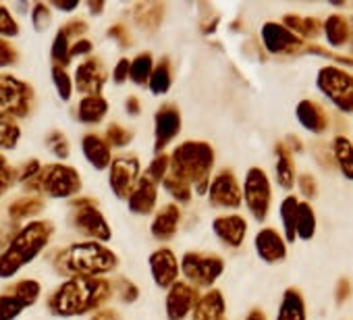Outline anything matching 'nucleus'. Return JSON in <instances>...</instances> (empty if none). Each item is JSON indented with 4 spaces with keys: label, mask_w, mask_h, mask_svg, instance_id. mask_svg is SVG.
I'll return each instance as SVG.
<instances>
[{
    "label": "nucleus",
    "mask_w": 353,
    "mask_h": 320,
    "mask_svg": "<svg viewBox=\"0 0 353 320\" xmlns=\"http://www.w3.org/2000/svg\"><path fill=\"white\" fill-rule=\"evenodd\" d=\"M318 90L343 112H353V75L336 67H322L316 77Z\"/></svg>",
    "instance_id": "1"
},
{
    "label": "nucleus",
    "mask_w": 353,
    "mask_h": 320,
    "mask_svg": "<svg viewBox=\"0 0 353 320\" xmlns=\"http://www.w3.org/2000/svg\"><path fill=\"white\" fill-rule=\"evenodd\" d=\"M245 202L258 221H264L270 208V183L264 171L252 169L245 177Z\"/></svg>",
    "instance_id": "2"
},
{
    "label": "nucleus",
    "mask_w": 353,
    "mask_h": 320,
    "mask_svg": "<svg viewBox=\"0 0 353 320\" xmlns=\"http://www.w3.org/2000/svg\"><path fill=\"white\" fill-rule=\"evenodd\" d=\"M262 38H264L268 52L272 54H291V52L301 50L303 46L301 38H297L285 26H279V23H266L262 30Z\"/></svg>",
    "instance_id": "3"
},
{
    "label": "nucleus",
    "mask_w": 353,
    "mask_h": 320,
    "mask_svg": "<svg viewBox=\"0 0 353 320\" xmlns=\"http://www.w3.org/2000/svg\"><path fill=\"white\" fill-rule=\"evenodd\" d=\"M256 250L264 262H281L287 256V243L274 229H262L256 235Z\"/></svg>",
    "instance_id": "4"
},
{
    "label": "nucleus",
    "mask_w": 353,
    "mask_h": 320,
    "mask_svg": "<svg viewBox=\"0 0 353 320\" xmlns=\"http://www.w3.org/2000/svg\"><path fill=\"white\" fill-rule=\"evenodd\" d=\"M297 121L301 123L303 129L312 131V133H324L328 129V114L326 110L312 100H301L297 104Z\"/></svg>",
    "instance_id": "5"
},
{
    "label": "nucleus",
    "mask_w": 353,
    "mask_h": 320,
    "mask_svg": "<svg viewBox=\"0 0 353 320\" xmlns=\"http://www.w3.org/2000/svg\"><path fill=\"white\" fill-rule=\"evenodd\" d=\"M322 32L326 36V42L332 48H343L351 38V23L343 15L334 13V15H328V19L322 23Z\"/></svg>",
    "instance_id": "6"
},
{
    "label": "nucleus",
    "mask_w": 353,
    "mask_h": 320,
    "mask_svg": "<svg viewBox=\"0 0 353 320\" xmlns=\"http://www.w3.org/2000/svg\"><path fill=\"white\" fill-rule=\"evenodd\" d=\"M212 198L221 206H231V208L239 206L241 196H239V188H237V181L233 179V175L225 173L216 179V183L212 186Z\"/></svg>",
    "instance_id": "7"
},
{
    "label": "nucleus",
    "mask_w": 353,
    "mask_h": 320,
    "mask_svg": "<svg viewBox=\"0 0 353 320\" xmlns=\"http://www.w3.org/2000/svg\"><path fill=\"white\" fill-rule=\"evenodd\" d=\"M332 158H334L339 171L343 173V177L353 181V143H351V139H347L345 135H336L332 139Z\"/></svg>",
    "instance_id": "8"
},
{
    "label": "nucleus",
    "mask_w": 353,
    "mask_h": 320,
    "mask_svg": "<svg viewBox=\"0 0 353 320\" xmlns=\"http://www.w3.org/2000/svg\"><path fill=\"white\" fill-rule=\"evenodd\" d=\"M276 320H305V301L299 289H287Z\"/></svg>",
    "instance_id": "9"
},
{
    "label": "nucleus",
    "mask_w": 353,
    "mask_h": 320,
    "mask_svg": "<svg viewBox=\"0 0 353 320\" xmlns=\"http://www.w3.org/2000/svg\"><path fill=\"white\" fill-rule=\"evenodd\" d=\"M214 229L219 233V237H223L227 243L231 246H239L245 237V221L241 217H223L214 223Z\"/></svg>",
    "instance_id": "10"
},
{
    "label": "nucleus",
    "mask_w": 353,
    "mask_h": 320,
    "mask_svg": "<svg viewBox=\"0 0 353 320\" xmlns=\"http://www.w3.org/2000/svg\"><path fill=\"white\" fill-rule=\"evenodd\" d=\"M283 26L295 34L297 38H316L318 34H322V23L314 17H299V15H287Z\"/></svg>",
    "instance_id": "11"
},
{
    "label": "nucleus",
    "mask_w": 353,
    "mask_h": 320,
    "mask_svg": "<svg viewBox=\"0 0 353 320\" xmlns=\"http://www.w3.org/2000/svg\"><path fill=\"white\" fill-rule=\"evenodd\" d=\"M316 233V212L310 202H299L295 219V235L303 241L312 239Z\"/></svg>",
    "instance_id": "12"
},
{
    "label": "nucleus",
    "mask_w": 353,
    "mask_h": 320,
    "mask_svg": "<svg viewBox=\"0 0 353 320\" xmlns=\"http://www.w3.org/2000/svg\"><path fill=\"white\" fill-rule=\"evenodd\" d=\"M276 179L281 183L283 190H291L293 183H295V171H293V165H291V158H289V152L287 148L279 146L276 148Z\"/></svg>",
    "instance_id": "13"
},
{
    "label": "nucleus",
    "mask_w": 353,
    "mask_h": 320,
    "mask_svg": "<svg viewBox=\"0 0 353 320\" xmlns=\"http://www.w3.org/2000/svg\"><path fill=\"white\" fill-rule=\"evenodd\" d=\"M297 206L299 200L295 196H287L281 204V219H283V227H285V237L289 243L295 241V219H297Z\"/></svg>",
    "instance_id": "14"
},
{
    "label": "nucleus",
    "mask_w": 353,
    "mask_h": 320,
    "mask_svg": "<svg viewBox=\"0 0 353 320\" xmlns=\"http://www.w3.org/2000/svg\"><path fill=\"white\" fill-rule=\"evenodd\" d=\"M297 188H299V192H301V196H303L305 200H314V198L318 196V183H316V179H314L310 173L299 175Z\"/></svg>",
    "instance_id": "15"
},
{
    "label": "nucleus",
    "mask_w": 353,
    "mask_h": 320,
    "mask_svg": "<svg viewBox=\"0 0 353 320\" xmlns=\"http://www.w3.org/2000/svg\"><path fill=\"white\" fill-rule=\"evenodd\" d=\"M349 295H351V283H349L347 279H341V281L336 283V293H334L336 303L347 301V299H349Z\"/></svg>",
    "instance_id": "16"
},
{
    "label": "nucleus",
    "mask_w": 353,
    "mask_h": 320,
    "mask_svg": "<svg viewBox=\"0 0 353 320\" xmlns=\"http://www.w3.org/2000/svg\"><path fill=\"white\" fill-rule=\"evenodd\" d=\"M248 320H264V314L262 312H252Z\"/></svg>",
    "instance_id": "17"
},
{
    "label": "nucleus",
    "mask_w": 353,
    "mask_h": 320,
    "mask_svg": "<svg viewBox=\"0 0 353 320\" xmlns=\"http://www.w3.org/2000/svg\"><path fill=\"white\" fill-rule=\"evenodd\" d=\"M349 40H351V52H353V19H351V38Z\"/></svg>",
    "instance_id": "18"
},
{
    "label": "nucleus",
    "mask_w": 353,
    "mask_h": 320,
    "mask_svg": "<svg viewBox=\"0 0 353 320\" xmlns=\"http://www.w3.org/2000/svg\"><path fill=\"white\" fill-rule=\"evenodd\" d=\"M351 143H353V141H351Z\"/></svg>",
    "instance_id": "19"
}]
</instances>
